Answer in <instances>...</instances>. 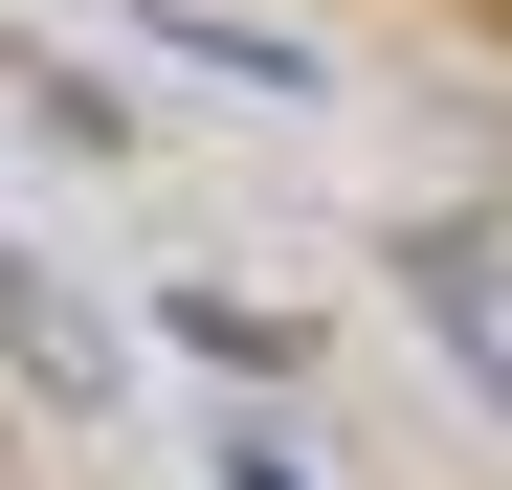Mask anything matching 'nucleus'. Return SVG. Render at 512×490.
Instances as JSON below:
<instances>
[{
  "instance_id": "1",
  "label": "nucleus",
  "mask_w": 512,
  "mask_h": 490,
  "mask_svg": "<svg viewBox=\"0 0 512 490\" xmlns=\"http://www.w3.org/2000/svg\"><path fill=\"white\" fill-rule=\"evenodd\" d=\"M401 290H423V335L512 401V268H490V245H468V223H401Z\"/></svg>"
},
{
  "instance_id": "3",
  "label": "nucleus",
  "mask_w": 512,
  "mask_h": 490,
  "mask_svg": "<svg viewBox=\"0 0 512 490\" xmlns=\"http://www.w3.org/2000/svg\"><path fill=\"white\" fill-rule=\"evenodd\" d=\"M223 490H312V468H290V446H268V424H223Z\"/></svg>"
},
{
  "instance_id": "2",
  "label": "nucleus",
  "mask_w": 512,
  "mask_h": 490,
  "mask_svg": "<svg viewBox=\"0 0 512 490\" xmlns=\"http://www.w3.org/2000/svg\"><path fill=\"white\" fill-rule=\"evenodd\" d=\"M0 357H23L45 401H112V335H90V312H67V290L23 268V245H0Z\"/></svg>"
}]
</instances>
